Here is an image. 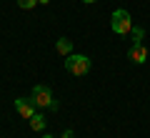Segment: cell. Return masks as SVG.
Returning a JSON list of instances; mask_svg holds the SVG:
<instances>
[{"instance_id": "obj_1", "label": "cell", "mask_w": 150, "mask_h": 138, "mask_svg": "<svg viewBox=\"0 0 150 138\" xmlns=\"http://www.w3.org/2000/svg\"><path fill=\"white\" fill-rule=\"evenodd\" d=\"M90 58H88V55H78V53H70L68 58H65V70H68L70 75H78V78H80V75H85L88 70H90Z\"/></svg>"}, {"instance_id": "obj_2", "label": "cell", "mask_w": 150, "mask_h": 138, "mask_svg": "<svg viewBox=\"0 0 150 138\" xmlns=\"http://www.w3.org/2000/svg\"><path fill=\"white\" fill-rule=\"evenodd\" d=\"M30 101L35 103V108H50V111H58V103L53 101V90H50L48 85H35Z\"/></svg>"}, {"instance_id": "obj_3", "label": "cell", "mask_w": 150, "mask_h": 138, "mask_svg": "<svg viewBox=\"0 0 150 138\" xmlns=\"http://www.w3.org/2000/svg\"><path fill=\"white\" fill-rule=\"evenodd\" d=\"M110 28H112V33H118V35H128V33L133 30V18H130V13L125 10V8L115 10L112 18H110Z\"/></svg>"}, {"instance_id": "obj_4", "label": "cell", "mask_w": 150, "mask_h": 138, "mask_svg": "<svg viewBox=\"0 0 150 138\" xmlns=\"http://www.w3.org/2000/svg\"><path fill=\"white\" fill-rule=\"evenodd\" d=\"M15 111H18V116H23L25 121H30L33 116H35V103L30 101V98H15Z\"/></svg>"}, {"instance_id": "obj_5", "label": "cell", "mask_w": 150, "mask_h": 138, "mask_svg": "<svg viewBox=\"0 0 150 138\" xmlns=\"http://www.w3.org/2000/svg\"><path fill=\"white\" fill-rule=\"evenodd\" d=\"M130 60H133V63H145V60H148V48H145L143 43H133V45H130Z\"/></svg>"}, {"instance_id": "obj_6", "label": "cell", "mask_w": 150, "mask_h": 138, "mask_svg": "<svg viewBox=\"0 0 150 138\" xmlns=\"http://www.w3.org/2000/svg\"><path fill=\"white\" fill-rule=\"evenodd\" d=\"M55 50H58L63 58H68V55L73 53V40H68V38H60V40L55 43Z\"/></svg>"}, {"instance_id": "obj_7", "label": "cell", "mask_w": 150, "mask_h": 138, "mask_svg": "<svg viewBox=\"0 0 150 138\" xmlns=\"http://www.w3.org/2000/svg\"><path fill=\"white\" fill-rule=\"evenodd\" d=\"M30 128L33 131H45V116L43 113H35V116L30 118Z\"/></svg>"}, {"instance_id": "obj_8", "label": "cell", "mask_w": 150, "mask_h": 138, "mask_svg": "<svg viewBox=\"0 0 150 138\" xmlns=\"http://www.w3.org/2000/svg\"><path fill=\"white\" fill-rule=\"evenodd\" d=\"M130 35H133V43H143V38H145V30H143L140 25H133Z\"/></svg>"}, {"instance_id": "obj_9", "label": "cell", "mask_w": 150, "mask_h": 138, "mask_svg": "<svg viewBox=\"0 0 150 138\" xmlns=\"http://www.w3.org/2000/svg\"><path fill=\"white\" fill-rule=\"evenodd\" d=\"M35 5H38V0H18V8H23V10H33Z\"/></svg>"}, {"instance_id": "obj_10", "label": "cell", "mask_w": 150, "mask_h": 138, "mask_svg": "<svg viewBox=\"0 0 150 138\" xmlns=\"http://www.w3.org/2000/svg\"><path fill=\"white\" fill-rule=\"evenodd\" d=\"M60 138H75V133L68 128V131H63V136H60Z\"/></svg>"}, {"instance_id": "obj_11", "label": "cell", "mask_w": 150, "mask_h": 138, "mask_svg": "<svg viewBox=\"0 0 150 138\" xmlns=\"http://www.w3.org/2000/svg\"><path fill=\"white\" fill-rule=\"evenodd\" d=\"M38 3H40V5H48V3H50V0H38Z\"/></svg>"}, {"instance_id": "obj_12", "label": "cell", "mask_w": 150, "mask_h": 138, "mask_svg": "<svg viewBox=\"0 0 150 138\" xmlns=\"http://www.w3.org/2000/svg\"><path fill=\"white\" fill-rule=\"evenodd\" d=\"M83 3H88V5H90V3H95V0H83Z\"/></svg>"}, {"instance_id": "obj_13", "label": "cell", "mask_w": 150, "mask_h": 138, "mask_svg": "<svg viewBox=\"0 0 150 138\" xmlns=\"http://www.w3.org/2000/svg\"><path fill=\"white\" fill-rule=\"evenodd\" d=\"M43 138H53V136H50V133H45V136H43Z\"/></svg>"}]
</instances>
